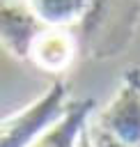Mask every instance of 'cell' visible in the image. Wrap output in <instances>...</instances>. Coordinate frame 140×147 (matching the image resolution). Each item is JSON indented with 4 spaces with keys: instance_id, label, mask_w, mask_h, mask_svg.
<instances>
[{
    "instance_id": "obj_4",
    "label": "cell",
    "mask_w": 140,
    "mask_h": 147,
    "mask_svg": "<svg viewBox=\"0 0 140 147\" xmlns=\"http://www.w3.org/2000/svg\"><path fill=\"white\" fill-rule=\"evenodd\" d=\"M44 28L25 2H0V44L16 60H28L30 46Z\"/></svg>"
},
{
    "instance_id": "obj_10",
    "label": "cell",
    "mask_w": 140,
    "mask_h": 147,
    "mask_svg": "<svg viewBox=\"0 0 140 147\" xmlns=\"http://www.w3.org/2000/svg\"><path fill=\"white\" fill-rule=\"evenodd\" d=\"M0 2H23V0H0Z\"/></svg>"
},
{
    "instance_id": "obj_6",
    "label": "cell",
    "mask_w": 140,
    "mask_h": 147,
    "mask_svg": "<svg viewBox=\"0 0 140 147\" xmlns=\"http://www.w3.org/2000/svg\"><path fill=\"white\" fill-rule=\"evenodd\" d=\"M94 99L69 101V108L62 119H57L46 133H41L30 147H76L80 131L90 124L94 115Z\"/></svg>"
},
{
    "instance_id": "obj_2",
    "label": "cell",
    "mask_w": 140,
    "mask_h": 147,
    "mask_svg": "<svg viewBox=\"0 0 140 147\" xmlns=\"http://www.w3.org/2000/svg\"><path fill=\"white\" fill-rule=\"evenodd\" d=\"M67 92V83L57 78L30 106L0 119V147H30L41 133L64 117L69 108Z\"/></svg>"
},
{
    "instance_id": "obj_7",
    "label": "cell",
    "mask_w": 140,
    "mask_h": 147,
    "mask_svg": "<svg viewBox=\"0 0 140 147\" xmlns=\"http://www.w3.org/2000/svg\"><path fill=\"white\" fill-rule=\"evenodd\" d=\"M28 9L48 28L80 25L92 0H23Z\"/></svg>"
},
{
    "instance_id": "obj_5",
    "label": "cell",
    "mask_w": 140,
    "mask_h": 147,
    "mask_svg": "<svg viewBox=\"0 0 140 147\" xmlns=\"http://www.w3.org/2000/svg\"><path fill=\"white\" fill-rule=\"evenodd\" d=\"M80 44L71 34L69 28H44L39 37L32 41L28 60L37 64L41 71H48L53 76H62L71 62L76 60Z\"/></svg>"
},
{
    "instance_id": "obj_9",
    "label": "cell",
    "mask_w": 140,
    "mask_h": 147,
    "mask_svg": "<svg viewBox=\"0 0 140 147\" xmlns=\"http://www.w3.org/2000/svg\"><path fill=\"white\" fill-rule=\"evenodd\" d=\"M76 147H94V142H92V136H90V124L80 131V136H78V142H76Z\"/></svg>"
},
{
    "instance_id": "obj_3",
    "label": "cell",
    "mask_w": 140,
    "mask_h": 147,
    "mask_svg": "<svg viewBox=\"0 0 140 147\" xmlns=\"http://www.w3.org/2000/svg\"><path fill=\"white\" fill-rule=\"evenodd\" d=\"M110 138L140 147V67H131L124 71V83L108 101V106L96 113L94 122Z\"/></svg>"
},
{
    "instance_id": "obj_1",
    "label": "cell",
    "mask_w": 140,
    "mask_h": 147,
    "mask_svg": "<svg viewBox=\"0 0 140 147\" xmlns=\"http://www.w3.org/2000/svg\"><path fill=\"white\" fill-rule=\"evenodd\" d=\"M140 18V0H92L80 23L83 48L96 60L110 57L131 41Z\"/></svg>"
},
{
    "instance_id": "obj_8",
    "label": "cell",
    "mask_w": 140,
    "mask_h": 147,
    "mask_svg": "<svg viewBox=\"0 0 140 147\" xmlns=\"http://www.w3.org/2000/svg\"><path fill=\"white\" fill-rule=\"evenodd\" d=\"M90 136H92L94 147H129V145H124V142H119V140L110 138V136H108L106 131H101L92 119H90Z\"/></svg>"
}]
</instances>
